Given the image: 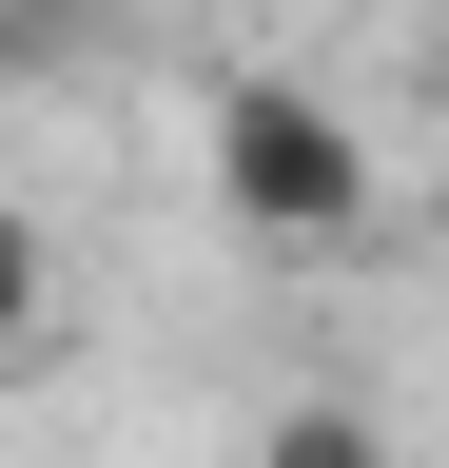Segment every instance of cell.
Returning <instances> with one entry per match:
<instances>
[{
  "instance_id": "3957f363",
  "label": "cell",
  "mask_w": 449,
  "mask_h": 468,
  "mask_svg": "<svg viewBox=\"0 0 449 468\" xmlns=\"http://www.w3.org/2000/svg\"><path fill=\"white\" fill-rule=\"evenodd\" d=\"M254 468H390V430H371L352 390H294V410L254 430Z\"/></svg>"
},
{
  "instance_id": "277c9868",
  "label": "cell",
  "mask_w": 449,
  "mask_h": 468,
  "mask_svg": "<svg viewBox=\"0 0 449 468\" xmlns=\"http://www.w3.org/2000/svg\"><path fill=\"white\" fill-rule=\"evenodd\" d=\"M0 351H39V215L0 196Z\"/></svg>"
},
{
  "instance_id": "5b68a950",
  "label": "cell",
  "mask_w": 449,
  "mask_h": 468,
  "mask_svg": "<svg viewBox=\"0 0 449 468\" xmlns=\"http://www.w3.org/2000/svg\"><path fill=\"white\" fill-rule=\"evenodd\" d=\"M430 98H449V20H430Z\"/></svg>"
},
{
  "instance_id": "7a4b0ae2",
  "label": "cell",
  "mask_w": 449,
  "mask_h": 468,
  "mask_svg": "<svg viewBox=\"0 0 449 468\" xmlns=\"http://www.w3.org/2000/svg\"><path fill=\"white\" fill-rule=\"evenodd\" d=\"M137 58V0H0V98H79Z\"/></svg>"
},
{
  "instance_id": "6da1fadb",
  "label": "cell",
  "mask_w": 449,
  "mask_h": 468,
  "mask_svg": "<svg viewBox=\"0 0 449 468\" xmlns=\"http://www.w3.org/2000/svg\"><path fill=\"white\" fill-rule=\"evenodd\" d=\"M215 215L273 234V254H352V234H371V137L313 79L254 58V79H215Z\"/></svg>"
}]
</instances>
